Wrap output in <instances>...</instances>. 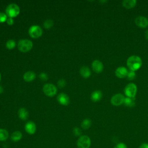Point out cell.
<instances>
[{"mask_svg":"<svg viewBox=\"0 0 148 148\" xmlns=\"http://www.w3.org/2000/svg\"><path fill=\"white\" fill-rule=\"evenodd\" d=\"M24 129L28 134H29L30 135H32L35 133L36 130V127L35 124L33 121H30L27 122L25 124Z\"/></svg>","mask_w":148,"mask_h":148,"instance_id":"7c38bea8","label":"cell"},{"mask_svg":"<svg viewBox=\"0 0 148 148\" xmlns=\"http://www.w3.org/2000/svg\"><path fill=\"white\" fill-rule=\"evenodd\" d=\"M142 65V59L137 56H131L127 60V65L132 71H136L140 68Z\"/></svg>","mask_w":148,"mask_h":148,"instance_id":"6da1fadb","label":"cell"},{"mask_svg":"<svg viewBox=\"0 0 148 148\" xmlns=\"http://www.w3.org/2000/svg\"><path fill=\"white\" fill-rule=\"evenodd\" d=\"M91 145V139L87 135H82L79 136L77 141V148H90Z\"/></svg>","mask_w":148,"mask_h":148,"instance_id":"5b68a950","label":"cell"},{"mask_svg":"<svg viewBox=\"0 0 148 148\" xmlns=\"http://www.w3.org/2000/svg\"><path fill=\"white\" fill-rule=\"evenodd\" d=\"M136 5V0H124L122 2V5L124 8L127 9L133 8Z\"/></svg>","mask_w":148,"mask_h":148,"instance_id":"9a60e30c","label":"cell"},{"mask_svg":"<svg viewBox=\"0 0 148 148\" xmlns=\"http://www.w3.org/2000/svg\"><path fill=\"white\" fill-rule=\"evenodd\" d=\"M91 65L92 69L95 72L99 73L102 72L103 69V65L101 61L98 60H95L92 62Z\"/></svg>","mask_w":148,"mask_h":148,"instance_id":"30bf717a","label":"cell"},{"mask_svg":"<svg viewBox=\"0 0 148 148\" xmlns=\"http://www.w3.org/2000/svg\"><path fill=\"white\" fill-rule=\"evenodd\" d=\"M102 97V93L100 90H95L91 94V99L94 102L99 101Z\"/></svg>","mask_w":148,"mask_h":148,"instance_id":"5bb4252c","label":"cell"},{"mask_svg":"<svg viewBox=\"0 0 148 148\" xmlns=\"http://www.w3.org/2000/svg\"><path fill=\"white\" fill-rule=\"evenodd\" d=\"M39 77L40 79L43 80H47V75L46 73H41L39 75Z\"/></svg>","mask_w":148,"mask_h":148,"instance_id":"f1b7e54d","label":"cell"},{"mask_svg":"<svg viewBox=\"0 0 148 148\" xmlns=\"http://www.w3.org/2000/svg\"><path fill=\"white\" fill-rule=\"evenodd\" d=\"M73 134L76 136H80V135L82 134V131L80 130V128H79L78 127H75L73 130Z\"/></svg>","mask_w":148,"mask_h":148,"instance_id":"484cf974","label":"cell"},{"mask_svg":"<svg viewBox=\"0 0 148 148\" xmlns=\"http://www.w3.org/2000/svg\"><path fill=\"white\" fill-rule=\"evenodd\" d=\"M22 137L23 134L20 131H15L10 136V139L13 142H18L21 139Z\"/></svg>","mask_w":148,"mask_h":148,"instance_id":"d6986e66","label":"cell"},{"mask_svg":"<svg viewBox=\"0 0 148 148\" xmlns=\"http://www.w3.org/2000/svg\"><path fill=\"white\" fill-rule=\"evenodd\" d=\"M58 102L64 106H66L69 103V98L68 95H67L65 93H60L58 94L57 98Z\"/></svg>","mask_w":148,"mask_h":148,"instance_id":"4fadbf2b","label":"cell"},{"mask_svg":"<svg viewBox=\"0 0 148 148\" xmlns=\"http://www.w3.org/2000/svg\"><path fill=\"white\" fill-rule=\"evenodd\" d=\"M9 137V132L5 129L0 128V141H5Z\"/></svg>","mask_w":148,"mask_h":148,"instance_id":"44dd1931","label":"cell"},{"mask_svg":"<svg viewBox=\"0 0 148 148\" xmlns=\"http://www.w3.org/2000/svg\"><path fill=\"white\" fill-rule=\"evenodd\" d=\"M57 84H58V87H60V88L64 87L65 86V80H64L62 79H60L58 81V82H57Z\"/></svg>","mask_w":148,"mask_h":148,"instance_id":"83f0119b","label":"cell"},{"mask_svg":"<svg viewBox=\"0 0 148 148\" xmlns=\"http://www.w3.org/2000/svg\"><path fill=\"white\" fill-rule=\"evenodd\" d=\"M125 97L120 93H117L112 96L110 99V103L114 106H119L124 103Z\"/></svg>","mask_w":148,"mask_h":148,"instance_id":"ba28073f","label":"cell"},{"mask_svg":"<svg viewBox=\"0 0 148 148\" xmlns=\"http://www.w3.org/2000/svg\"><path fill=\"white\" fill-rule=\"evenodd\" d=\"M16 46V42L13 39H10L6 43V47L8 49H13Z\"/></svg>","mask_w":148,"mask_h":148,"instance_id":"603a6c76","label":"cell"},{"mask_svg":"<svg viewBox=\"0 0 148 148\" xmlns=\"http://www.w3.org/2000/svg\"><path fill=\"white\" fill-rule=\"evenodd\" d=\"M36 75L32 71H28L24 74L23 79L26 82H31L35 79Z\"/></svg>","mask_w":148,"mask_h":148,"instance_id":"ac0fdd59","label":"cell"},{"mask_svg":"<svg viewBox=\"0 0 148 148\" xmlns=\"http://www.w3.org/2000/svg\"><path fill=\"white\" fill-rule=\"evenodd\" d=\"M6 13L11 18L16 17L20 13V8L16 3H10L6 9Z\"/></svg>","mask_w":148,"mask_h":148,"instance_id":"277c9868","label":"cell"},{"mask_svg":"<svg viewBox=\"0 0 148 148\" xmlns=\"http://www.w3.org/2000/svg\"><path fill=\"white\" fill-rule=\"evenodd\" d=\"M135 77H136L135 72L132 71H128V73L127 76V77L128 80H134L135 78Z\"/></svg>","mask_w":148,"mask_h":148,"instance_id":"d4e9b609","label":"cell"},{"mask_svg":"<svg viewBox=\"0 0 148 148\" xmlns=\"http://www.w3.org/2000/svg\"><path fill=\"white\" fill-rule=\"evenodd\" d=\"M43 92L48 97H53L57 94V88L53 84H46L43 87Z\"/></svg>","mask_w":148,"mask_h":148,"instance_id":"8992f818","label":"cell"},{"mask_svg":"<svg viewBox=\"0 0 148 148\" xmlns=\"http://www.w3.org/2000/svg\"><path fill=\"white\" fill-rule=\"evenodd\" d=\"M135 24L142 28L148 27V18L145 16H138L135 19Z\"/></svg>","mask_w":148,"mask_h":148,"instance_id":"9c48e42d","label":"cell"},{"mask_svg":"<svg viewBox=\"0 0 148 148\" xmlns=\"http://www.w3.org/2000/svg\"><path fill=\"white\" fill-rule=\"evenodd\" d=\"M32 42L28 39L20 40L17 44V47L21 52H27L29 51L32 49Z\"/></svg>","mask_w":148,"mask_h":148,"instance_id":"7a4b0ae2","label":"cell"},{"mask_svg":"<svg viewBox=\"0 0 148 148\" xmlns=\"http://www.w3.org/2000/svg\"><path fill=\"white\" fill-rule=\"evenodd\" d=\"M128 71L124 66H119L115 71V75L120 79H123L127 77Z\"/></svg>","mask_w":148,"mask_h":148,"instance_id":"8fae6325","label":"cell"},{"mask_svg":"<svg viewBox=\"0 0 148 148\" xmlns=\"http://www.w3.org/2000/svg\"><path fill=\"white\" fill-rule=\"evenodd\" d=\"M139 148H148V143H143L139 146Z\"/></svg>","mask_w":148,"mask_h":148,"instance_id":"1f68e13d","label":"cell"},{"mask_svg":"<svg viewBox=\"0 0 148 148\" xmlns=\"http://www.w3.org/2000/svg\"><path fill=\"white\" fill-rule=\"evenodd\" d=\"M1 73H0V81H1Z\"/></svg>","mask_w":148,"mask_h":148,"instance_id":"e575fe53","label":"cell"},{"mask_svg":"<svg viewBox=\"0 0 148 148\" xmlns=\"http://www.w3.org/2000/svg\"><path fill=\"white\" fill-rule=\"evenodd\" d=\"M7 20V16L4 13L0 12V23H3Z\"/></svg>","mask_w":148,"mask_h":148,"instance_id":"4316f807","label":"cell"},{"mask_svg":"<svg viewBox=\"0 0 148 148\" xmlns=\"http://www.w3.org/2000/svg\"><path fill=\"white\" fill-rule=\"evenodd\" d=\"M6 22H7V24L8 25H13V23H14V20H13V19L12 18L9 17V18H8L7 19Z\"/></svg>","mask_w":148,"mask_h":148,"instance_id":"4dcf8cb0","label":"cell"},{"mask_svg":"<svg viewBox=\"0 0 148 148\" xmlns=\"http://www.w3.org/2000/svg\"><path fill=\"white\" fill-rule=\"evenodd\" d=\"M145 37L146 39L148 40V29L146 30L145 32Z\"/></svg>","mask_w":148,"mask_h":148,"instance_id":"d6a6232c","label":"cell"},{"mask_svg":"<svg viewBox=\"0 0 148 148\" xmlns=\"http://www.w3.org/2000/svg\"><path fill=\"white\" fill-rule=\"evenodd\" d=\"M124 92L127 97L134 98L137 92V87L133 83H128L124 89Z\"/></svg>","mask_w":148,"mask_h":148,"instance_id":"3957f363","label":"cell"},{"mask_svg":"<svg viewBox=\"0 0 148 148\" xmlns=\"http://www.w3.org/2000/svg\"><path fill=\"white\" fill-rule=\"evenodd\" d=\"M80 74L84 78H88L91 76V71L90 68L86 66H83L80 69Z\"/></svg>","mask_w":148,"mask_h":148,"instance_id":"2e32d148","label":"cell"},{"mask_svg":"<svg viewBox=\"0 0 148 148\" xmlns=\"http://www.w3.org/2000/svg\"><path fill=\"white\" fill-rule=\"evenodd\" d=\"M3 88H2L1 86H0V94L2 93V92H3Z\"/></svg>","mask_w":148,"mask_h":148,"instance_id":"836d02e7","label":"cell"},{"mask_svg":"<svg viewBox=\"0 0 148 148\" xmlns=\"http://www.w3.org/2000/svg\"><path fill=\"white\" fill-rule=\"evenodd\" d=\"M18 115L19 118L22 120H26L28 118V112L25 108H20L18 111Z\"/></svg>","mask_w":148,"mask_h":148,"instance_id":"e0dca14e","label":"cell"},{"mask_svg":"<svg viewBox=\"0 0 148 148\" xmlns=\"http://www.w3.org/2000/svg\"><path fill=\"white\" fill-rule=\"evenodd\" d=\"M91 120L89 119H86L81 123V127L84 130L88 129L91 125Z\"/></svg>","mask_w":148,"mask_h":148,"instance_id":"7402d4cb","label":"cell"},{"mask_svg":"<svg viewBox=\"0 0 148 148\" xmlns=\"http://www.w3.org/2000/svg\"><path fill=\"white\" fill-rule=\"evenodd\" d=\"M53 24H54L53 21L49 19V20H47L45 21V23L43 24V26L45 27V28L49 29L53 25Z\"/></svg>","mask_w":148,"mask_h":148,"instance_id":"cb8c5ba5","label":"cell"},{"mask_svg":"<svg viewBox=\"0 0 148 148\" xmlns=\"http://www.w3.org/2000/svg\"><path fill=\"white\" fill-rule=\"evenodd\" d=\"M114 148H127V146L125 143H119Z\"/></svg>","mask_w":148,"mask_h":148,"instance_id":"f546056e","label":"cell"},{"mask_svg":"<svg viewBox=\"0 0 148 148\" xmlns=\"http://www.w3.org/2000/svg\"><path fill=\"white\" fill-rule=\"evenodd\" d=\"M28 34L32 38H38L42 35V29L39 25H34L29 28Z\"/></svg>","mask_w":148,"mask_h":148,"instance_id":"52a82bcc","label":"cell"},{"mask_svg":"<svg viewBox=\"0 0 148 148\" xmlns=\"http://www.w3.org/2000/svg\"><path fill=\"white\" fill-rule=\"evenodd\" d=\"M124 104L127 107H130V108L134 107L135 105L134 98H129V97H125L124 101Z\"/></svg>","mask_w":148,"mask_h":148,"instance_id":"ffe728a7","label":"cell"}]
</instances>
